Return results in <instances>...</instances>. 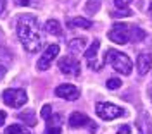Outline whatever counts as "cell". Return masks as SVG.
Listing matches in <instances>:
<instances>
[{
	"label": "cell",
	"mask_w": 152,
	"mask_h": 134,
	"mask_svg": "<svg viewBox=\"0 0 152 134\" xmlns=\"http://www.w3.org/2000/svg\"><path fill=\"white\" fill-rule=\"evenodd\" d=\"M5 117H7V115H5V112H4V110H0V125H4V122H5Z\"/></svg>",
	"instance_id": "f1b7e54d"
},
{
	"label": "cell",
	"mask_w": 152,
	"mask_h": 134,
	"mask_svg": "<svg viewBox=\"0 0 152 134\" xmlns=\"http://www.w3.org/2000/svg\"><path fill=\"white\" fill-rule=\"evenodd\" d=\"M149 10H151V14H152V2H151V7H149Z\"/></svg>",
	"instance_id": "f546056e"
},
{
	"label": "cell",
	"mask_w": 152,
	"mask_h": 134,
	"mask_svg": "<svg viewBox=\"0 0 152 134\" xmlns=\"http://www.w3.org/2000/svg\"><path fill=\"white\" fill-rule=\"evenodd\" d=\"M45 31L50 33V35H54V36H61L62 35V29H61V24L57 22V21L50 19L45 22Z\"/></svg>",
	"instance_id": "5bb4252c"
},
{
	"label": "cell",
	"mask_w": 152,
	"mask_h": 134,
	"mask_svg": "<svg viewBox=\"0 0 152 134\" xmlns=\"http://www.w3.org/2000/svg\"><path fill=\"white\" fill-rule=\"evenodd\" d=\"M99 48H100V40H94L92 45L86 48V52H85L86 64L90 66V69H94V71H100L102 66H104V60H99V58H97Z\"/></svg>",
	"instance_id": "8992f818"
},
{
	"label": "cell",
	"mask_w": 152,
	"mask_h": 134,
	"mask_svg": "<svg viewBox=\"0 0 152 134\" xmlns=\"http://www.w3.org/2000/svg\"><path fill=\"white\" fill-rule=\"evenodd\" d=\"M5 133L7 134H29V131L26 127H23V125L14 124V125H9V127L5 129Z\"/></svg>",
	"instance_id": "e0dca14e"
},
{
	"label": "cell",
	"mask_w": 152,
	"mask_h": 134,
	"mask_svg": "<svg viewBox=\"0 0 152 134\" xmlns=\"http://www.w3.org/2000/svg\"><path fill=\"white\" fill-rule=\"evenodd\" d=\"M151 67H152V55L151 53H147V52L138 53V58H137V69H138V74H140V76L147 74V72L151 71Z\"/></svg>",
	"instance_id": "8fae6325"
},
{
	"label": "cell",
	"mask_w": 152,
	"mask_h": 134,
	"mask_svg": "<svg viewBox=\"0 0 152 134\" xmlns=\"http://www.w3.org/2000/svg\"><path fill=\"white\" fill-rule=\"evenodd\" d=\"M56 95L59 98H62V100H67V102H73V100H78V96H80V89L73 84H59L56 88Z\"/></svg>",
	"instance_id": "ba28073f"
},
{
	"label": "cell",
	"mask_w": 152,
	"mask_h": 134,
	"mask_svg": "<svg viewBox=\"0 0 152 134\" xmlns=\"http://www.w3.org/2000/svg\"><path fill=\"white\" fill-rule=\"evenodd\" d=\"M132 31H133L132 24L118 22V24H114L113 29L107 33V36H109V40L114 41V43H118V45H124V43L132 41Z\"/></svg>",
	"instance_id": "3957f363"
},
{
	"label": "cell",
	"mask_w": 152,
	"mask_h": 134,
	"mask_svg": "<svg viewBox=\"0 0 152 134\" xmlns=\"http://www.w3.org/2000/svg\"><path fill=\"white\" fill-rule=\"evenodd\" d=\"M133 12L130 9H119L116 10V12H113V17H130Z\"/></svg>",
	"instance_id": "ffe728a7"
},
{
	"label": "cell",
	"mask_w": 152,
	"mask_h": 134,
	"mask_svg": "<svg viewBox=\"0 0 152 134\" xmlns=\"http://www.w3.org/2000/svg\"><path fill=\"white\" fill-rule=\"evenodd\" d=\"M19 119H21V120H24L28 125H35V124H37V117H35V114H33V110H28V112L21 114V115H19Z\"/></svg>",
	"instance_id": "2e32d148"
},
{
	"label": "cell",
	"mask_w": 152,
	"mask_h": 134,
	"mask_svg": "<svg viewBox=\"0 0 152 134\" xmlns=\"http://www.w3.org/2000/svg\"><path fill=\"white\" fill-rule=\"evenodd\" d=\"M59 69L61 72H64L66 76H78L80 74V62L71 55L59 58Z\"/></svg>",
	"instance_id": "52a82bcc"
},
{
	"label": "cell",
	"mask_w": 152,
	"mask_h": 134,
	"mask_svg": "<svg viewBox=\"0 0 152 134\" xmlns=\"http://www.w3.org/2000/svg\"><path fill=\"white\" fill-rule=\"evenodd\" d=\"M104 60L107 64H111V67L114 71H118L119 74H124V76H128L133 69V64L130 60V57L126 53H123V52H118V50H113V48L107 50Z\"/></svg>",
	"instance_id": "7a4b0ae2"
},
{
	"label": "cell",
	"mask_w": 152,
	"mask_h": 134,
	"mask_svg": "<svg viewBox=\"0 0 152 134\" xmlns=\"http://www.w3.org/2000/svg\"><path fill=\"white\" fill-rule=\"evenodd\" d=\"M86 47V40L85 38H73L69 43H67V50L71 52V53H80V52H83Z\"/></svg>",
	"instance_id": "7c38bea8"
},
{
	"label": "cell",
	"mask_w": 152,
	"mask_h": 134,
	"mask_svg": "<svg viewBox=\"0 0 152 134\" xmlns=\"http://www.w3.org/2000/svg\"><path fill=\"white\" fill-rule=\"evenodd\" d=\"M16 33L21 40L23 47L29 53H37L43 47V35H42V26L35 16H19L16 22Z\"/></svg>",
	"instance_id": "6da1fadb"
},
{
	"label": "cell",
	"mask_w": 152,
	"mask_h": 134,
	"mask_svg": "<svg viewBox=\"0 0 152 134\" xmlns=\"http://www.w3.org/2000/svg\"><path fill=\"white\" fill-rule=\"evenodd\" d=\"M59 55V45H50V47L45 50V53L40 57V60H38V71H47L48 66H50V62L54 60V58Z\"/></svg>",
	"instance_id": "9c48e42d"
},
{
	"label": "cell",
	"mask_w": 152,
	"mask_h": 134,
	"mask_svg": "<svg viewBox=\"0 0 152 134\" xmlns=\"http://www.w3.org/2000/svg\"><path fill=\"white\" fill-rule=\"evenodd\" d=\"M132 2L133 0H114V5H116L118 9H126Z\"/></svg>",
	"instance_id": "603a6c76"
},
{
	"label": "cell",
	"mask_w": 152,
	"mask_h": 134,
	"mask_svg": "<svg viewBox=\"0 0 152 134\" xmlns=\"http://www.w3.org/2000/svg\"><path fill=\"white\" fill-rule=\"evenodd\" d=\"M48 125H57V127H61V115H52L50 119H47Z\"/></svg>",
	"instance_id": "cb8c5ba5"
},
{
	"label": "cell",
	"mask_w": 152,
	"mask_h": 134,
	"mask_svg": "<svg viewBox=\"0 0 152 134\" xmlns=\"http://www.w3.org/2000/svg\"><path fill=\"white\" fill-rule=\"evenodd\" d=\"M5 7H7V2L5 0H0V16L5 12Z\"/></svg>",
	"instance_id": "4316f807"
},
{
	"label": "cell",
	"mask_w": 152,
	"mask_h": 134,
	"mask_svg": "<svg viewBox=\"0 0 152 134\" xmlns=\"http://www.w3.org/2000/svg\"><path fill=\"white\" fill-rule=\"evenodd\" d=\"M107 88H109V89H118V88H121V79L111 77V79L107 81Z\"/></svg>",
	"instance_id": "44dd1931"
},
{
	"label": "cell",
	"mask_w": 152,
	"mask_h": 134,
	"mask_svg": "<svg viewBox=\"0 0 152 134\" xmlns=\"http://www.w3.org/2000/svg\"><path fill=\"white\" fill-rule=\"evenodd\" d=\"M69 125H71V127H75V129L90 125V129L95 131V125L92 124V120H90L85 114H81V112H73V114L69 115Z\"/></svg>",
	"instance_id": "30bf717a"
},
{
	"label": "cell",
	"mask_w": 152,
	"mask_h": 134,
	"mask_svg": "<svg viewBox=\"0 0 152 134\" xmlns=\"http://www.w3.org/2000/svg\"><path fill=\"white\" fill-rule=\"evenodd\" d=\"M40 114H42V117H43L45 120H47V119H50V117H52V107H50V105H43V107H42V112H40Z\"/></svg>",
	"instance_id": "7402d4cb"
},
{
	"label": "cell",
	"mask_w": 152,
	"mask_h": 134,
	"mask_svg": "<svg viewBox=\"0 0 152 134\" xmlns=\"http://www.w3.org/2000/svg\"><path fill=\"white\" fill-rule=\"evenodd\" d=\"M95 112H97V115H99L102 120H114V119L124 115V110L121 107L114 105V103H109V102H100V103H97Z\"/></svg>",
	"instance_id": "277c9868"
},
{
	"label": "cell",
	"mask_w": 152,
	"mask_h": 134,
	"mask_svg": "<svg viewBox=\"0 0 152 134\" xmlns=\"http://www.w3.org/2000/svg\"><path fill=\"white\" fill-rule=\"evenodd\" d=\"M43 134H61V127H57V125H47V129H45Z\"/></svg>",
	"instance_id": "d4e9b609"
},
{
	"label": "cell",
	"mask_w": 152,
	"mask_h": 134,
	"mask_svg": "<svg viewBox=\"0 0 152 134\" xmlns=\"http://www.w3.org/2000/svg\"><path fill=\"white\" fill-rule=\"evenodd\" d=\"M2 100L5 105L12 107V108H19L28 102V95L24 89H5L2 93Z\"/></svg>",
	"instance_id": "5b68a950"
},
{
	"label": "cell",
	"mask_w": 152,
	"mask_h": 134,
	"mask_svg": "<svg viewBox=\"0 0 152 134\" xmlns=\"http://www.w3.org/2000/svg\"><path fill=\"white\" fill-rule=\"evenodd\" d=\"M151 98H152V89H151Z\"/></svg>",
	"instance_id": "4dcf8cb0"
},
{
	"label": "cell",
	"mask_w": 152,
	"mask_h": 134,
	"mask_svg": "<svg viewBox=\"0 0 152 134\" xmlns=\"http://www.w3.org/2000/svg\"><path fill=\"white\" fill-rule=\"evenodd\" d=\"M145 38V31L142 28H138V26H135L133 24V31H132V41H142Z\"/></svg>",
	"instance_id": "ac0fdd59"
},
{
	"label": "cell",
	"mask_w": 152,
	"mask_h": 134,
	"mask_svg": "<svg viewBox=\"0 0 152 134\" xmlns=\"http://www.w3.org/2000/svg\"><path fill=\"white\" fill-rule=\"evenodd\" d=\"M99 9H100V0H88L85 5V10L88 14H95Z\"/></svg>",
	"instance_id": "d6986e66"
},
{
	"label": "cell",
	"mask_w": 152,
	"mask_h": 134,
	"mask_svg": "<svg viewBox=\"0 0 152 134\" xmlns=\"http://www.w3.org/2000/svg\"><path fill=\"white\" fill-rule=\"evenodd\" d=\"M16 5H38V2L35 0H14Z\"/></svg>",
	"instance_id": "484cf974"
},
{
	"label": "cell",
	"mask_w": 152,
	"mask_h": 134,
	"mask_svg": "<svg viewBox=\"0 0 152 134\" xmlns=\"http://www.w3.org/2000/svg\"><path fill=\"white\" fill-rule=\"evenodd\" d=\"M116 134H143L137 125H130V124H124L121 125L119 129H118V133Z\"/></svg>",
	"instance_id": "9a60e30c"
},
{
	"label": "cell",
	"mask_w": 152,
	"mask_h": 134,
	"mask_svg": "<svg viewBox=\"0 0 152 134\" xmlns=\"http://www.w3.org/2000/svg\"><path fill=\"white\" fill-rule=\"evenodd\" d=\"M67 28H71V29H75V28L88 29V28H92V21L85 19V17H73V19H67Z\"/></svg>",
	"instance_id": "4fadbf2b"
},
{
	"label": "cell",
	"mask_w": 152,
	"mask_h": 134,
	"mask_svg": "<svg viewBox=\"0 0 152 134\" xmlns=\"http://www.w3.org/2000/svg\"><path fill=\"white\" fill-rule=\"evenodd\" d=\"M5 72H7V67H5V64H0V79L5 76Z\"/></svg>",
	"instance_id": "83f0119b"
}]
</instances>
